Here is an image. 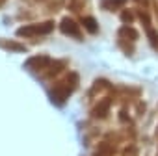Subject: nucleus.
<instances>
[{
    "mask_svg": "<svg viewBox=\"0 0 158 156\" xmlns=\"http://www.w3.org/2000/svg\"><path fill=\"white\" fill-rule=\"evenodd\" d=\"M54 28V23L52 21H47V23H39V24H28V26H21L17 30L19 35H47L50 34Z\"/></svg>",
    "mask_w": 158,
    "mask_h": 156,
    "instance_id": "1",
    "label": "nucleus"
},
{
    "mask_svg": "<svg viewBox=\"0 0 158 156\" xmlns=\"http://www.w3.org/2000/svg\"><path fill=\"white\" fill-rule=\"evenodd\" d=\"M60 30H61L65 35H69V37H78V39H80V30H78V24H76L71 17L61 19V23H60Z\"/></svg>",
    "mask_w": 158,
    "mask_h": 156,
    "instance_id": "2",
    "label": "nucleus"
},
{
    "mask_svg": "<svg viewBox=\"0 0 158 156\" xmlns=\"http://www.w3.org/2000/svg\"><path fill=\"white\" fill-rule=\"evenodd\" d=\"M48 65V58H45V56H37V58H32V60H28V69H39V67H43V65Z\"/></svg>",
    "mask_w": 158,
    "mask_h": 156,
    "instance_id": "3",
    "label": "nucleus"
},
{
    "mask_svg": "<svg viewBox=\"0 0 158 156\" xmlns=\"http://www.w3.org/2000/svg\"><path fill=\"white\" fill-rule=\"evenodd\" d=\"M0 47H8V50H17V52H24V50H26L23 45H19V43H15V41H8V39H2V41H0Z\"/></svg>",
    "mask_w": 158,
    "mask_h": 156,
    "instance_id": "4",
    "label": "nucleus"
},
{
    "mask_svg": "<svg viewBox=\"0 0 158 156\" xmlns=\"http://www.w3.org/2000/svg\"><path fill=\"white\" fill-rule=\"evenodd\" d=\"M84 24H86V28H88L89 32H93V34L99 30V26H97V21H95L93 17H86V19H84Z\"/></svg>",
    "mask_w": 158,
    "mask_h": 156,
    "instance_id": "5",
    "label": "nucleus"
},
{
    "mask_svg": "<svg viewBox=\"0 0 158 156\" xmlns=\"http://www.w3.org/2000/svg\"><path fill=\"white\" fill-rule=\"evenodd\" d=\"M123 2H125V0H102V6H104V8L114 10V8H119Z\"/></svg>",
    "mask_w": 158,
    "mask_h": 156,
    "instance_id": "6",
    "label": "nucleus"
},
{
    "mask_svg": "<svg viewBox=\"0 0 158 156\" xmlns=\"http://www.w3.org/2000/svg\"><path fill=\"white\" fill-rule=\"evenodd\" d=\"M119 34H121V37H128V39H136L138 37V34L134 30H130V28H123V30H119Z\"/></svg>",
    "mask_w": 158,
    "mask_h": 156,
    "instance_id": "7",
    "label": "nucleus"
},
{
    "mask_svg": "<svg viewBox=\"0 0 158 156\" xmlns=\"http://www.w3.org/2000/svg\"><path fill=\"white\" fill-rule=\"evenodd\" d=\"M123 21H125V23H130V21H132V13H130V11H125V13H123Z\"/></svg>",
    "mask_w": 158,
    "mask_h": 156,
    "instance_id": "8",
    "label": "nucleus"
}]
</instances>
